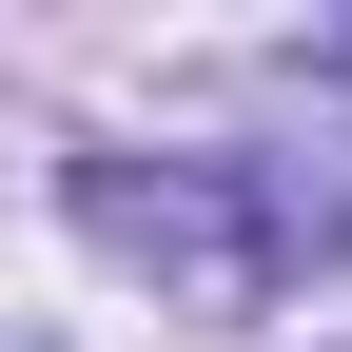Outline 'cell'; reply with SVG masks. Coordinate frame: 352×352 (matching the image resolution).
<instances>
[{
	"instance_id": "cell-1",
	"label": "cell",
	"mask_w": 352,
	"mask_h": 352,
	"mask_svg": "<svg viewBox=\"0 0 352 352\" xmlns=\"http://www.w3.org/2000/svg\"><path fill=\"white\" fill-rule=\"evenodd\" d=\"M78 215H98L118 254H157L176 294H254V274H274V235H254L215 176H176V157H157V176H138V157H78Z\"/></svg>"
}]
</instances>
